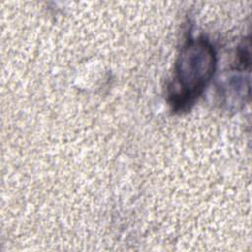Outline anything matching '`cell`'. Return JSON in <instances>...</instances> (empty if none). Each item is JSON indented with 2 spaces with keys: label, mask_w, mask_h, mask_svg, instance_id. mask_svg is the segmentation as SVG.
I'll return each instance as SVG.
<instances>
[{
  "label": "cell",
  "mask_w": 252,
  "mask_h": 252,
  "mask_svg": "<svg viewBox=\"0 0 252 252\" xmlns=\"http://www.w3.org/2000/svg\"><path fill=\"white\" fill-rule=\"evenodd\" d=\"M216 53L204 37L190 38L183 45L169 86V103L175 110H184L203 93L216 69Z\"/></svg>",
  "instance_id": "1"
},
{
  "label": "cell",
  "mask_w": 252,
  "mask_h": 252,
  "mask_svg": "<svg viewBox=\"0 0 252 252\" xmlns=\"http://www.w3.org/2000/svg\"><path fill=\"white\" fill-rule=\"evenodd\" d=\"M219 94L222 103L229 106H236L245 100V89L249 90V83H245L244 76L239 73L236 75H227L222 78L221 82L217 86Z\"/></svg>",
  "instance_id": "2"
}]
</instances>
